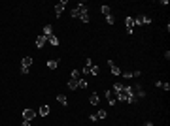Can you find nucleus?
I'll return each instance as SVG.
<instances>
[{"mask_svg":"<svg viewBox=\"0 0 170 126\" xmlns=\"http://www.w3.org/2000/svg\"><path fill=\"white\" fill-rule=\"evenodd\" d=\"M32 57H23V60H21V66H25V68H30L32 66Z\"/></svg>","mask_w":170,"mask_h":126,"instance_id":"nucleus-15","label":"nucleus"},{"mask_svg":"<svg viewBox=\"0 0 170 126\" xmlns=\"http://www.w3.org/2000/svg\"><path fill=\"white\" fill-rule=\"evenodd\" d=\"M123 92L127 94V104H136L138 102V98H136V94H134V87L132 85H123Z\"/></svg>","mask_w":170,"mask_h":126,"instance_id":"nucleus-2","label":"nucleus"},{"mask_svg":"<svg viewBox=\"0 0 170 126\" xmlns=\"http://www.w3.org/2000/svg\"><path fill=\"white\" fill-rule=\"evenodd\" d=\"M108 66L112 68V74L113 75H121V70H119V66H115V62H113V60H108Z\"/></svg>","mask_w":170,"mask_h":126,"instance_id":"nucleus-9","label":"nucleus"},{"mask_svg":"<svg viewBox=\"0 0 170 126\" xmlns=\"http://www.w3.org/2000/svg\"><path fill=\"white\" fill-rule=\"evenodd\" d=\"M100 11L104 13V15H112V10H110V6H106V4H104V6H100Z\"/></svg>","mask_w":170,"mask_h":126,"instance_id":"nucleus-19","label":"nucleus"},{"mask_svg":"<svg viewBox=\"0 0 170 126\" xmlns=\"http://www.w3.org/2000/svg\"><path fill=\"white\" fill-rule=\"evenodd\" d=\"M55 98H57V102H59V104H61V106H65V107L68 106V98H66L65 94H57Z\"/></svg>","mask_w":170,"mask_h":126,"instance_id":"nucleus-13","label":"nucleus"},{"mask_svg":"<svg viewBox=\"0 0 170 126\" xmlns=\"http://www.w3.org/2000/svg\"><path fill=\"white\" fill-rule=\"evenodd\" d=\"M89 102H91V106H98L100 98H98V94H96V92H91V96H89Z\"/></svg>","mask_w":170,"mask_h":126,"instance_id":"nucleus-14","label":"nucleus"},{"mask_svg":"<svg viewBox=\"0 0 170 126\" xmlns=\"http://www.w3.org/2000/svg\"><path fill=\"white\" fill-rule=\"evenodd\" d=\"M46 41H47V38L44 36V34H42V36H38V38H36V41H34V44H36V47H38V49H42V47L46 45Z\"/></svg>","mask_w":170,"mask_h":126,"instance_id":"nucleus-10","label":"nucleus"},{"mask_svg":"<svg viewBox=\"0 0 170 126\" xmlns=\"http://www.w3.org/2000/svg\"><path fill=\"white\" fill-rule=\"evenodd\" d=\"M68 88H70V90L80 88V83H77V79H70V81H68Z\"/></svg>","mask_w":170,"mask_h":126,"instance_id":"nucleus-18","label":"nucleus"},{"mask_svg":"<svg viewBox=\"0 0 170 126\" xmlns=\"http://www.w3.org/2000/svg\"><path fill=\"white\" fill-rule=\"evenodd\" d=\"M91 74H93V75H98V74H100V70H98V66H91Z\"/></svg>","mask_w":170,"mask_h":126,"instance_id":"nucleus-24","label":"nucleus"},{"mask_svg":"<svg viewBox=\"0 0 170 126\" xmlns=\"http://www.w3.org/2000/svg\"><path fill=\"white\" fill-rule=\"evenodd\" d=\"M59 64H61V58H53V60H47V64H46V66H47L49 70H55Z\"/></svg>","mask_w":170,"mask_h":126,"instance_id":"nucleus-12","label":"nucleus"},{"mask_svg":"<svg viewBox=\"0 0 170 126\" xmlns=\"http://www.w3.org/2000/svg\"><path fill=\"white\" fill-rule=\"evenodd\" d=\"M121 75H123L125 79H132V77H134V72H123Z\"/></svg>","mask_w":170,"mask_h":126,"instance_id":"nucleus-23","label":"nucleus"},{"mask_svg":"<svg viewBox=\"0 0 170 126\" xmlns=\"http://www.w3.org/2000/svg\"><path fill=\"white\" fill-rule=\"evenodd\" d=\"M21 126H30V121H25V118H23V122H21Z\"/></svg>","mask_w":170,"mask_h":126,"instance_id":"nucleus-30","label":"nucleus"},{"mask_svg":"<svg viewBox=\"0 0 170 126\" xmlns=\"http://www.w3.org/2000/svg\"><path fill=\"white\" fill-rule=\"evenodd\" d=\"M132 87H134V94H136V98H138V100L146 96V90L142 88V85H138V83H136V85H132Z\"/></svg>","mask_w":170,"mask_h":126,"instance_id":"nucleus-8","label":"nucleus"},{"mask_svg":"<svg viewBox=\"0 0 170 126\" xmlns=\"http://www.w3.org/2000/svg\"><path fill=\"white\" fill-rule=\"evenodd\" d=\"M47 41H49V44H51L53 47H57V45L61 44V41H59V38H57L55 34H51V36H47Z\"/></svg>","mask_w":170,"mask_h":126,"instance_id":"nucleus-16","label":"nucleus"},{"mask_svg":"<svg viewBox=\"0 0 170 126\" xmlns=\"http://www.w3.org/2000/svg\"><path fill=\"white\" fill-rule=\"evenodd\" d=\"M36 115H38V111H34V109H30V107L23 111V118H25V121H34V118H36Z\"/></svg>","mask_w":170,"mask_h":126,"instance_id":"nucleus-5","label":"nucleus"},{"mask_svg":"<svg viewBox=\"0 0 170 126\" xmlns=\"http://www.w3.org/2000/svg\"><path fill=\"white\" fill-rule=\"evenodd\" d=\"M89 121H91V122H96L98 118H96V115H89Z\"/></svg>","mask_w":170,"mask_h":126,"instance_id":"nucleus-29","label":"nucleus"},{"mask_svg":"<svg viewBox=\"0 0 170 126\" xmlns=\"http://www.w3.org/2000/svg\"><path fill=\"white\" fill-rule=\"evenodd\" d=\"M161 88H162V90H166V92H168V90H170V83H168V81H166V83L162 81V87H161Z\"/></svg>","mask_w":170,"mask_h":126,"instance_id":"nucleus-27","label":"nucleus"},{"mask_svg":"<svg viewBox=\"0 0 170 126\" xmlns=\"http://www.w3.org/2000/svg\"><path fill=\"white\" fill-rule=\"evenodd\" d=\"M125 26H127V34H132L134 32V17L129 15L125 19Z\"/></svg>","mask_w":170,"mask_h":126,"instance_id":"nucleus-6","label":"nucleus"},{"mask_svg":"<svg viewBox=\"0 0 170 126\" xmlns=\"http://www.w3.org/2000/svg\"><path fill=\"white\" fill-rule=\"evenodd\" d=\"M144 126H153V124H151V122H146V124H144Z\"/></svg>","mask_w":170,"mask_h":126,"instance_id":"nucleus-31","label":"nucleus"},{"mask_svg":"<svg viewBox=\"0 0 170 126\" xmlns=\"http://www.w3.org/2000/svg\"><path fill=\"white\" fill-rule=\"evenodd\" d=\"M51 34H53V25H44V36L47 38V36H51Z\"/></svg>","mask_w":170,"mask_h":126,"instance_id":"nucleus-17","label":"nucleus"},{"mask_svg":"<svg viewBox=\"0 0 170 126\" xmlns=\"http://www.w3.org/2000/svg\"><path fill=\"white\" fill-rule=\"evenodd\" d=\"M70 17H72V19H80L81 23H89V6L85 2H77L76 8L70 11Z\"/></svg>","mask_w":170,"mask_h":126,"instance_id":"nucleus-1","label":"nucleus"},{"mask_svg":"<svg viewBox=\"0 0 170 126\" xmlns=\"http://www.w3.org/2000/svg\"><path fill=\"white\" fill-rule=\"evenodd\" d=\"M77 83H80V88H87V79L80 77V79H77Z\"/></svg>","mask_w":170,"mask_h":126,"instance_id":"nucleus-22","label":"nucleus"},{"mask_svg":"<svg viewBox=\"0 0 170 126\" xmlns=\"http://www.w3.org/2000/svg\"><path fill=\"white\" fill-rule=\"evenodd\" d=\"M49 111H51V109H49V106H47V104H44V106L38 109V115H40V117H47Z\"/></svg>","mask_w":170,"mask_h":126,"instance_id":"nucleus-11","label":"nucleus"},{"mask_svg":"<svg viewBox=\"0 0 170 126\" xmlns=\"http://www.w3.org/2000/svg\"><path fill=\"white\" fill-rule=\"evenodd\" d=\"M106 100H108L110 106H115V104H117L115 94H113V90H112V88H106Z\"/></svg>","mask_w":170,"mask_h":126,"instance_id":"nucleus-7","label":"nucleus"},{"mask_svg":"<svg viewBox=\"0 0 170 126\" xmlns=\"http://www.w3.org/2000/svg\"><path fill=\"white\" fill-rule=\"evenodd\" d=\"M95 115H96V118H106V109H98Z\"/></svg>","mask_w":170,"mask_h":126,"instance_id":"nucleus-21","label":"nucleus"},{"mask_svg":"<svg viewBox=\"0 0 170 126\" xmlns=\"http://www.w3.org/2000/svg\"><path fill=\"white\" fill-rule=\"evenodd\" d=\"M81 74H83V75H89V74H91V66H83Z\"/></svg>","mask_w":170,"mask_h":126,"instance_id":"nucleus-26","label":"nucleus"},{"mask_svg":"<svg viewBox=\"0 0 170 126\" xmlns=\"http://www.w3.org/2000/svg\"><path fill=\"white\" fill-rule=\"evenodd\" d=\"M66 4H68V0H61V2H59V4L55 6V17H57V19H59V17H61V13L65 11Z\"/></svg>","mask_w":170,"mask_h":126,"instance_id":"nucleus-4","label":"nucleus"},{"mask_svg":"<svg viewBox=\"0 0 170 126\" xmlns=\"http://www.w3.org/2000/svg\"><path fill=\"white\" fill-rule=\"evenodd\" d=\"M70 77H72V79H80V77H81V72H80V70H72Z\"/></svg>","mask_w":170,"mask_h":126,"instance_id":"nucleus-20","label":"nucleus"},{"mask_svg":"<svg viewBox=\"0 0 170 126\" xmlns=\"http://www.w3.org/2000/svg\"><path fill=\"white\" fill-rule=\"evenodd\" d=\"M106 23H108V25H113V23H115V19H113V15H106Z\"/></svg>","mask_w":170,"mask_h":126,"instance_id":"nucleus-25","label":"nucleus"},{"mask_svg":"<svg viewBox=\"0 0 170 126\" xmlns=\"http://www.w3.org/2000/svg\"><path fill=\"white\" fill-rule=\"evenodd\" d=\"M142 25H151V17L150 15H138V17H134V26H142Z\"/></svg>","mask_w":170,"mask_h":126,"instance_id":"nucleus-3","label":"nucleus"},{"mask_svg":"<svg viewBox=\"0 0 170 126\" xmlns=\"http://www.w3.org/2000/svg\"><path fill=\"white\" fill-rule=\"evenodd\" d=\"M28 72H30V68H25V66H21V75H27Z\"/></svg>","mask_w":170,"mask_h":126,"instance_id":"nucleus-28","label":"nucleus"}]
</instances>
